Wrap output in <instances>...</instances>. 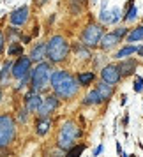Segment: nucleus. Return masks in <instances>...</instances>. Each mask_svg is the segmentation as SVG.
I'll use <instances>...</instances> for the list:
<instances>
[{"label": "nucleus", "mask_w": 143, "mask_h": 157, "mask_svg": "<svg viewBox=\"0 0 143 157\" xmlns=\"http://www.w3.org/2000/svg\"><path fill=\"white\" fill-rule=\"evenodd\" d=\"M78 79L65 71H57L51 74V86L55 88L57 95L62 99H69L78 92Z\"/></svg>", "instance_id": "1"}, {"label": "nucleus", "mask_w": 143, "mask_h": 157, "mask_svg": "<svg viewBox=\"0 0 143 157\" xmlns=\"http://www.w3.org/2000/svg\"><path fill=\"white\" fill-rule=\"evenodd\" d=\"M69 53V43L62 36H53L48 43V57L51 62H60L64 60Z\"/></svg>", "instance_id": "2"}, {"label": "nucleus", "mask_w": 143, "mask_h": 157, "mask_svg": "<svg viewBox=\"0 0 143 157\" xmlns=\"http://www.w3.org/2000/svg\"><path fill=\"white\" fill-rule=\"evenodd\" d=\"M51 69H50V64H39L36 67V71L32 74V88L34 92H41L43 88H46V85L50 83L51 79Z\"/></svg>", "instance_id": "3"}, {"label": "nucleus", "mask_w": 143, "mask_h": 157, "mask_svg": "<svg viewBox=\"0 0 143 157\" xmlns=\"http://www.w3.org/2000/svg\"><path fill=\"white\" fill-rule=\"evenodd\" d=\"M13 138H14V120L4 115L0 117V148L7 147L13 141Z\"/></svg>", "instance_id": "4"}, {"label": "nucleus", "mask_w": 143, "mask_h": 157, "mask_svg": "<svg viewBox=\"0 0 143 157\" xmlns=\"http://www.w3.org/2000/svg\"><path fill=\"white\" fill-rule=\"evenodd\" d=\"M102 39V29L99 25H88L83 32V43L87 46H95Z\"/></svg>", "instance_id": "5"}, {"label": "nucleus", "mask_w": 143, "mask_h": 157, "mask_svg": "<svg viewBox=\"0 0 143 157\" xmlns=\"http://www.w3.org/2000/svg\"><path fill=\"white\" fill-rule=\"evenodd\" d=\"M30 64H32V58L29 57H21L16 60V64L13 65V76L18 79H23L30 71Z\"/></svg>", "instance_id": "6"}, {"label": "nucleus", "mask_w": 143, "mask_h": 157, "mask_svg": "<svg viewBox=\"0 0 143 157\" xmlns=\"http://www.w3.org/2000/svg\"><path fill=\"white\" fill-rule=\"evenodd\" d=\"M101 76H102V81H106L110 85H115V83H118L120 81V76L122 72L118 67H115V65H106L102 72H101Z\"/></svg>", "instance_id": "7"}, {"label": "nucleus", "mask_w": 143, "mask_h": 157, "mask_svg": "<svg viewBox=\"0 0 143 157\" xmlns=\"http://www.w3.org/2000/svg\"><path fill=\"white\" fill-rule=\"evenodd\" d=\"M58 106V101L57 97H46V99L43 101V104H41V108L37 109V115L39 117H46V115H50L55 108Z\"/></svg>", "instance_id": "8"}, {"label": "nucleus", "mask_w": 143, "mask_h": 157, "mask_svg": "<svg viewBox=\"0 0 143 157\" xmlns=\"http://www.w3.org/2000/svg\"><path fill=\"white\" fill-rule=\"evenodd\" d=\"M27 20H29V9L27 7L16 9L14 13L11 14V23H13V25H25Z\"/></svg>", "instance_id": "9"}, {"label": "nucleus", "mask_w": 143, "mask_h": 157, "mask_svg": "<svg viewBox=\"0 0 143 157\" xmlns=\"http://www.w3.org/2000/svg\"><path fill=\"white\" fill-rule=\"evenodd\" d=\"M25 101H27V109H29V111H37V109L41 108V104H43L44 99H41V97L37 95V92H32V94L27 95Z\"/></svg>", "instance_id": "10"}, {"label": "nucleus", "mask_w": 143, "mask_h": 157, "mask_svg": "<svg viewBox=\"0 0 143 157\" xmlns=\"http://www.w3.org/2000/svg\"><path fill=\"white\" fill-rule=\"evenodd\" d=\"M60 134L69 136V138H74V140H76L79 136V129L76 127L74 122H65L64 125H62V129H60Z\"/></svg>", "instance_id": "11"}, {"label": "nucleus", "mask_w": 143, "mask_h": 157, "mask_svg": "<svg viewBox=\"0 0 143 157\" xmlns=\"http://www.w3.org/2000/svg\"><path fill=\"white\" fill-rule=\"evenodd\" d=\"M30 57H32V60H43L44 57H48V44H39V46H36L34 50H32V53H30Z\"/></svg>", "instance_id": "12"}, {"label": "nucleus", "mask_w": 143, "mask_h": 157, "mask_svg": "<svg viewBox=\"0 0 143 157\" xmlns=\"http://www.w3.org/2000/svg\"><path fill=\"white\" fill-rule=\"evenodd\" d=\"M101 41H102V43H101V46H102L104 50H110L111 46H115V44L120 41V37L113 32V34H106V36H102V39H101Z\"/></svg>", "instance_id": "13"}, {"label": "nucleus", "mask_w": 143, "mask_h": 157, "mask_svg": "<svg viewBox=\"0 0 143 157\" xmlns=\"http://www.w3.org/2000/svg\"><path fill=\"white\" fill-rule=\"evenodd\" d=\"M58 148L60 150H71L74 147V138H69V136H64L60 134L58 136Z\"/></svg>", "instance_id": "14"}, {"label": "nucleus", "mask_w": 143, "mask_h": 157, "mask_svg": "<svg viewBox=\"0 0 143 157\" xmlns=\"http://www.w3.org/2000/svg\"><path fill=\"white\" fill-rule=\"evenodd\" d=\"M97 92H99L101 99H110L111 97V94H113V88H111V85L110 83H106V81H102L99 86H97Z\"/></svg>", "instance_id": "15"}, {"label": "nucleus", "mask_w": 143, "mask_h": 157, "mask_svg": "<svg viewBox=\"0 0 143 157\" xmlns=\"http://www.w3.org/2000/svg\"><path fill=\"white\" fill-rule=\"evenodd\" d=\"M118 69H120V72L124 74V76H127V74H131V72H133V71L136 69V62H134V60H127V62H122Z\"/></svg>", "instance_id": "16"}, {"label": "nucleus", "mask_w": 143, "mask_h": 157, "mask_svg": "<svg viewBox=\"0 0 143 157\" xmlns=\"http://www.w3.org/2000/svg\"><path fill=\"white\" fill-rule=\"evenodd\" d=\"M101 95L97 90H92V92H88L87 94V97H85V104H99L101 102Z\"/></svg>", "instance_id": "17"}, {"label": "nucleus", "mask_w": 143, "mask_h": 157, "mask_svg": "<svg viewBox=\"0 0 143 157\" xmlns=\"http://www.w3.org/2000/svg\"><path fill=\"white\" fill-rule=\"evenodd\" d=\"M140 39H143V27H138V29H134L131 34L127 36V41L129 43H134V41H140Z\"/></svg>", "instance_id": "18"}, {"label": "nucleus", "mask_w": 143, "mask_h": 157, "mask_svg": "<svg viewBox=\"0 0 143 157\" xmlns=\"http://www.w3.org/2000/svg\"><path fill=\"white\" fill-rule=\"evenodd\" d=\"M138 50H140V48H136V46H126V48H122L115 57L117 58H124V57H127V55H131V53H136Z\"/></svg>", "instance_id": "19"}, {"label": "nucleus", "mask_w": 143, "mask_h": 157, "mask_svg": "<svg viewBox=\"0 0 143 157\" xmlns=\"http://www.w3.org/2000/svg\"><path fill=\"white\" fill-rule=\"evenodd\" d=\"M79 85H88L94 81V72H85V74H79L78 76Z\"/></svg>", "instance_id": "20"}, {"label": "nucleus", "mask_w": 143, "mask_h": 157, "mask_svg": "<svg viewBox=\"0 0 143 157\" xmlns=\"http://www.w3.org/2000/svg\"><path fill=\"white\" fill-rule=\"evenodd\" d=\"M50 125H51V122L50 120H44V122H41L39 125H37V134H46L48 132V129H50Z\"/></svg>", "instance_id": "21"}, {"label": "nucleus", "mask_w": 143, "mask_h": 157, "mask_svg": "<svg viewBox=\"0 0 143 157\" xmlns=\"http://www.w3.org/2000/svg\"><path fill=\"white\" fill-rule=\"evenodd\" d=\"M85 150V145H79V147H72L71 150H69V154H67V157H79L81 155V152Z\"/></svg>", "instance_id": "22"}, {"label": "nucleus", "mask_w": 143, "mask_h": 157, "mask_svg": "<svg viewBox=\"0 0 143 157\" xmlns=\"http://www.w3.org/2000/svg\"><path fill=\"white\" fill-rule=\"evenodd\" d=\"M69 4H71V9L76 13V11H79V9H81V6L85 4V0H69Z\"/></svg>", "instance_id": "23"}, {"label": "nucleus", "mask_w": 143, "mask_h": 157, "mask_svg": "<svg viewBox=\"0 0 143 157\" xmlns=\"http://www.w3.org/2000/svg\"><path fill=\"white\" fill-rule=\"evenodd\" d=\"M134 90H136V92H141V90H143V79L140 78V76H138L136 81H134Z\"/></svg>", "instance_id": "24"}, {"label": "nucleus", "mask_w": 143, "mask_h": 157, "mask_svg": "<svg viewBox=\"0 0 143 157\" xmlns=\"http://www.w3.org/2000/svg\"><path fill=\"white\" fill-rule=\"evenodd\" d=\"M16 53H21V46L20 44H13L9 48V55H16Z\"/></svg>", "instance_id": "25"}, {"label": "nucleus", "mask_w": 143, "mask_h": 157, "mask_svg": "<svg viewBox=\"0 0 143 157\" xmlns=\"http://www.w3.org/2000/svg\"><path fill=\"white\" fill-rule=\"evenodd\" d=\"M134 18H136V7H131V9H129V14L126 16V20L131 21V20H134Z\"/></svg>", "instance_id": "26"}, {"label": "nucleus", "mask_w": 143, "mask_h": 157, "mask_svg": "<svg viewBox=\"0 0 143 157\" xmlns=\"http://www.w3.org/2000/svg\"><path fill=\"white\" fill-rule=\"evenodd\" d=\"M101 21H111V18H110V16H108V11L106 9H102V11H101Z\"/></svg>", "instance_id": "27"}, {"label": "nucleus", "mask_w": 143, "mask_h": 157, "mask_svg": "<svg viewBox=\"0 0 143 157\" xmlns=\"http://www.w3.org/2000/svg\"><path fill=\"white\" fill-rule=\"evenodd\" d=\"M9 69H11V62H7V64L4 65V71L0 72V81H2V79L6 78V74H7V71H9Z\"/></svg>", "instance_id": "28"}, {"label": "nucleus", "mask_w": 143, "mask_h": 157, "mask_svg": "<svg viewBox=\"0 0 143 157\" xmlns=\"http://www.w3.org/2000/svg\"><path fill=\"white\" fill-rule=\"evenodd\" d=\"M115 34H117V36H118V37L122 39V37L127 34V29H117V30H115Z\"/></svg>", "instance_id": "29"}, {"label": "nucleus", "mask_w": 143, "mask_h": 157, "mask_svg": "<svg viewBox=\"0 0 143 157\" xmlns=\"http://www.w3.org/2000/svg\"><path fill=\"white\" fill-rule=\"evenodd\" d=\"M4 50V34L0 32V51Z\"/></svg>", "instance_id": "30"}, {"label": "nucleus", "mask_w": 143, "mask_h": 157, "mask_svg": "<svg viewBox=\"0 0 143 157\" xmlns=\"http://www.w3.org/2000/svg\"><path fill=\"white\" fill-rule=\"evenodd\" d=\"M101 150H102V147H101V145H99V147L95 148V152H94V155H99V154H101Z\"/></svg>", "instance_id": "31"}, {"label": "nucleus", "mask_w": 143, "mask_h": 157, "mask_svg": "<svg viewBox=\"0 0 143 157\" xmlns=\"http://www.w3.org/2000/svg\"><path fill=\"white\" fill-rule=\"evenodd\" d=\"M138 53H140V55L143 57V48H140V50H138Z\"/></svg>", "instance_id": "32"}, {"label": "nucleus", "mask_w": 143, "mask_h": 157, "mask_svg": "<svg viewBox=\"0 0 143 157\" xmlns=\"http://www.w3.org/2000/svg\"><path fill=\"white\" fill-rule=\"evenodd\" d=\"M0 99H2V92H0Z\"/></svg>", "instance_id": "33"}]
</instances>
